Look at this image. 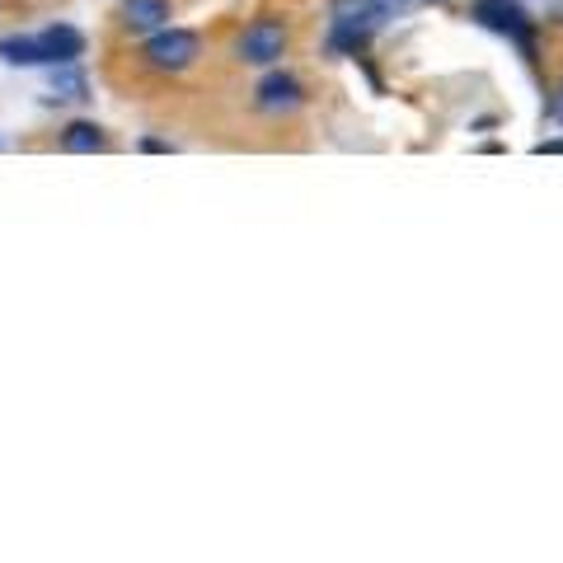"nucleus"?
<instances>
[{"mask_svg": "<svg viewBox=\"0 0 563 563\" xmlns=\"http://www.w3.org/2000/svg\"><path fill=\"white\" fill-rule=\"evenodd\" d=\"M57 99H90V94H85V80H80L76 71H61L57 76Z\"/></svg>", "mask_w": 563, "mask_h": 563, "instance_id": "obj_8", "label": "nucleus"}, {"mask_svg": "<svg viewBox=\"0 0 563 563\" xmlns=\"http://www.w3.org/2000/svg\"><path fill=\"white\" fill-rule=\"evenodd\" d=\"M235 52H240V61H249V66H273V61L287 52V29H282L277 19H254V24L240 33Z\"/></svg>", "mask_w": 563, "mask_h": 563, "instance_id": "obj_3", "label": "nucleus"}, {"mask_svg": "<svg viewBox=\"0 0 563 563\" xmlns=\"http://www.w3.org/2000/svg\"><path fill=\"white\" fill-rule=\"evenodd\" d=\"M61 151H71V155L104 151V127H99V122H71V127L61 132Z\"/></svg>", "mask_w": 563, "mask_h": 563, "instance_id": "obj_7", "label": "nucleus"}, {"mask_svg": "<svg viewBox=\"0 0 563 563\" xmlns=\"http://www.w3.org/2000/svg\"><path fill=\"white\" fill-rule=\"evenodd\" d=\"M479 19H484L488 29L507 33V38H517V43L531 52V24H526V15H521L517 5H503V0H493V5H479Z\"/></svg>", "mask_w": 563, "mask_h": 563, "instance_id": "obj_5", "label": "nucleus"}, {"mask_svg": "<svg viewBox=\"0 0 563 563\" xmlns=\"http://www.w3.org/2000/svg\"><path fill=\"white\" fill-rule=\"evenodd\" d=\"M146 66H155V71H188L193 61H198V33L188 29H160L146 43Z\"/></svg>", "mask_w": 563, "mask_h": 563, "instance_id": "obj_2", "label": "nucleus"}, {"mask_svg": "<svg viewBox=\"0 0 563 563\" xmlns=\"http://www.w3.org/2000/svg\"><path fill=\"white\" fill-rule=\"evenodd\" d=\"M540 151H563V141H549V146H540Z\"/></svg>", "mask_w": 563, "mask_h": 563, "instance_id": "obj_9", "label": "nucleus"}, {"mask_svg": "<svg viewBox=\"0 0 563 563\" xmlns=\"http://www.w3.org/2000/svg\"><path fill=\"white\" fill-rule=\"evenodd\" d=\"M85 52V38H80L71 24H52L43 33H15V38H0V57L10 66H71V61Z\"/></svg>", "mask_w": 563, "mask_h": 563, "instance_id": "obj_1", "label": "nucleus"}, {"mask_svg": "<svg viewBox=\"0 0 563 563\" xmlns=\"http://www.w3.org/2000/svg\"><path fill=\"white\" fill-rule=\"evenodd\" d=\"M254 94H259L254 104H259L263 113H291V108H301V99H305L301 80L287 76V71H273V76L263 80V85H259Z\"/></svg>", "mask_w": 563, "mask_h": 563, "instance_id": "obj_4", "label": "nucleus"}, {"mask_svg": "<svg viewBox=\"0 0 563 563\" xmlns=\"http://www.w3.org/2000/svg\"><path fill=\"white\" fill-rule=\"evenodd\" d=\"M169 19V0H122V24L127 29H160Z\"/></svg>", "mask_w": 563, "mask_h": 563, "instance_id": "obj_6", "label": "nucleus"}]
</instances>
